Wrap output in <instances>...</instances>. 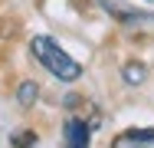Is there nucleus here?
<instances>
[{"label": "nucleus", "mask_w": 154, "mask_h": 148, "mask_svg": "<svg viewBox=\"0 0 154 148\" xmlns=\"http://www.w3.org/2000/svg\"><path fill=\"white\" fill-rule=\"evenodd\" d=\"M30 50H33V56L39 59V63L56 76V79H62V82H75V79L82 76V66L69 56L53 36H33Z\"/></svg>", "instance_id": "1"}, {"label": "nucleus", "mask_w": 154, "mask_h": 148, "mask_svg": "<svg viewBox=\"0 0 154 148\" xmlns=\"http://www.w3.org/2000/svg\"><path fill=\"white\" fill-rule=\"evenodd\" d=\"M36 95H39V89H36V82H20V89H17V102H20L23 109L36 102Z\"/></svg>", "instance_id": "5"}, {"label": "nucleus", "mask_w": 154, "mask_h": 148, "mask_svg": "<svg viewBox=\"0 0 154 148\" xmlns=\"http://www.w3.org/2000/svg\"><path fill=\"white\" fill-rule=\"evenodd\" d=\"M36 145V135L33 132H20V135H13V148H33Z\"/></svg>", "instance_id": "6"}, {"label": "nucleus", "mask_w": 154, "mask_h": 148, "mask_svg": "<svg viewBox=\"0 0 154 148\" xmlns=\"http://www.w3.org/2000/svg\"><path fill=\"white\" fill-rule=\"evenodd\" d=\"M151 145H154V128H128L112 142V148H151Z\"/></svg>", "instance_id": "2"}, {"label": "nucleus", "mask_w": 154, "mask_h": 148, "mask_svg": "<svg viewBox=\"0 0 154 148\" xmlns=\"http://www.w3.org/2000/svg\"><path fill=\"white\" fill-rule=\"evenodd\" d=\"M144 76H148V69H144V63H125L122 66V79L128 82V86H141L144 82Z\"/></svg>", "instance_id": "4"}, {"label": "nucleus", "mask_w": 154, "mask_h": 148, "mask_svg": "<svg viewBox=\"0 0 154 148\" xmlns=\"http://www.w3.org/2000/svg\"><path fill=\"white\" fill-rule=\"evenodd\" d=\"M92 125H85L82 118H69L66 122V148H89Z\"/></svg>", "instance_id": "3"}]
</instances>
